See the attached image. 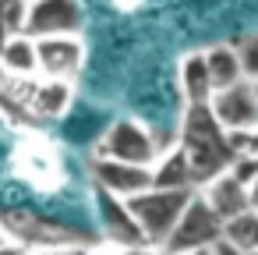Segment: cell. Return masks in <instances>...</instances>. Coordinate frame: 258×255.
I'll return each mask as SVG.
<instances>
[{"instance_id": "30", "label": "cell", "mask_w": 258, "mask_h": 255, "mask_svg": "<svg viewBox=\"0 0 258 255\" xmlns=\"http://www.w3.org/2000/svg\"><path fill=\"white\" fill-rule=\"evenodd\" d=\"M244 255H258V248H254V251H244Z\"/></svg>"}, {"instance_id": "8", "label": "cell", "mask_w": 258, "mask_h": 255, "mask_svg": "<svg viewBox=\"0 0 258 255\" xmlns=\"http://www.w3.org/2000/svg\"><path fill=\"white\" fill-rule=\"evenodd\" d=\"M96 206H99V220H103V227H106V237H110L113 244H120V248L149 244L142 223L135 220V213H131V206H127V198H120V195H113V191H106V188L96 184Z\"/></svg>"}, {"instance_id": "15", "label": "cell", "mask_w": 258, "mask_h": 255, "mask_svg": "<svg viewBox=\"0 0 258 255\" xmlns=\"http://www.w3.org/2000/svg\"><path fill=\"white\" fill-rule=\"evenodd\" d=\"M180 89L187 103H209L212 99V78L205 68V54H187L180 61Z\"/></svg>"}, {"instance_id": "23", "label": "cell", "mask_w": 258, "mask_h": 255, "mask_svg": "<svg viewBox=\"0 0 258 255\" xmlns=\"http://www.w3.org/2000/svg\"><path fill=\"white\" fill-rule=\"evenodd\" d=\"M247 202H251V209H258V177L247 184Z\"/></svg>"}, {"instance_id": "13", "label": "cell", "mask_w": 258, "mask_h": 255, "mask_svg": "<svg viewBox=\"0 0 258 255\" xmlns=\"http://www.w3.org/2000/svg\"><path fill=\"white\" fill-rule=\"evenodd\" d=\"M0 64H4V71H8V75H15V78H32V75L39 71L36 39H32V36H25V32L11 36V39H8V46H4V54H0Z\"/></svg>"}, {"instance_id": "29", "label": "cell", "mask_w": 258, "mask_h": 255, "mask_svg": "<svg viewBox=\"0 0 258 255\" xmlns=\"http://www.w3.org/2000/svg\"><path fill=\"white\" fill-rule=\"evenodd\" d=\"M68 255H92V251H82V248H71Z\"/></svg>"}, {"instance_id": "11", "label": "cell", "mask_w": 258, "mask_h": 255, "mask_svg": "<svg viewBox=\"0 0 258 255\" xmlns=\"http://www.w3.org/2000/svg\"><path fill=\"white\" fill-rule=\"evenodd\" d=\"M18 167H22V174L29 177V181H36V184H43L46 188V181H43V174H50L53 177V184H60V156L46 145V138H25L22 142V149H18Z\"/></svg>"}, {"instance_id": "16", "label": "cell", "mask_w": 258, "mask_h": 255, "mask_svg": "<svg viewBox=\"0 0 258 255\" xmlns=\"http://www.w3.org/2000/svg\"><path fill=\"white\" fill-rule=\"evenodd\" d=\"M152 184L156 188H195V177H191V167H187L180 145L170 149V152H163V156H156V163H152Z\"/></svg>"}, {"instance_id": "22", "label": "cell", "mask_w": 258, "mask_h": 255, "mask_svg": "<svg viewBox=\"0 0 258 255\" xmlns=\"http://www.w3.org/2000/svg\"><path fill=\"white\" fill-rule=\"evenodd\" d=\"M212 255H244V251H240V248H233L226 237H219V241L212 244Z\"/></svg>"}, {"instance_id": "20", "label": "cell", "mask_w": 258, "mask_h": 255, "mask_svg": "<svg viewBox=\"0 0 258 255\" xmlns=\"http://www.w3.org/2000/svg\"><path fill=\"white\" fill-rule=\"evenodd\" d=\"M230 174L247 188L254 177H258V156H233V163H230Z\"/></svg>"}, {"instance_id": "3", "label": "cell", "mask_w": 258, "mask_h": 255, "mask_svg": "<svg viewBox=\"0 0 258 255\" xmlns=\"http://www.w3.org/2000/svg\"><path fill=\"white\" fill-rule=\"evenodd\" d=\"M223 237V220L219 213L209 206L205 195H191L177 227L170 230V237L163 241V255H180V251H195V248H212Z\"/></svg>"}, {"instance_id": "17", "label": "cell", "mask_w": 258, "mask_h": 255, "mask_svg": "<svg viewBox=\"0 0 258 255\" xmlns=\"http://www.w3.org/2000/svg\"><path fill=\"white\" fill-rule=\"evenodd\" d=\"M223 237H226L233 248H240V251H254V248H258V209L247 206L244 213L223 220Z\"/></svg>"}, {"instance_id": "7", "label": "cell", "mask_w": 258, "mask_h": 255, "mask_svg": "<svg viewBox=\"0 0 258 255\" xmlns=\"http://www.w3.org/2000/svg\"><path fill=\"white\" fill-rule=\"evenodd\" d=\"M216 121L226 128V131H240V128H258V92H254V82H237V85H226V89H216L212 99H209Z\"/></svg>"}, {"instance_id": "5", "label": "cell", "mask_w": 258, "mask_h": 255, "mask_svg": "<svg viewBox=\"0 0 258 255\" xmlns=\"http://www.w3.org/2000/svg\"><path fill=\"white\" fill-rule=\"evenodd\" d=\"M85 25V11L78 0H32L29 4V22L25 36L43 39V36H78Z\"/></svg>"}, {"instance_id": "6", "label": "cell", "mask_w": 258, "mask_h": 255, "mask_svg": "<svg viewBox=\"0 0 258 255\" xmlns=\"http://www.w3.org/2000/svg\"><path fill=\"white\" fill-rule=\"evenodd\" d=\"M4 230L8 237H15V244L29 248V251H46V248H71L78 244L82 237L64 230L60 223H50V220H36L29 213H4Z\"/></svg>"}, {"instance_id": "26", "label": "cell", "mask_w": 258, "mask_h": 255, "mask_svg": "<svg viewBox=\"0 0 258 255\" xmlns=\"http://www.w3.org/2000/svg\"><path fill=\"white\" fill-rule=\"evenodd\" d=\"M71 248H46V251H36V255H68Z\"/></svg>"}, {"instance_id": "19", "label": "cell", "mask_w": 258, "mask_h": 255, "mask_svg": "<svg viewBox=\"0 0 258 255\" xmlns=\"http://www.w3.org/2000/svg\"><path fill=\"white\" fill-rule=\"evenodd\" d=\"M237 54H240L244 78H247V82H254V78H258V36H244V39H240V46H237Z\"/></svg>"}, {"instance_id": "32", "label": "cell", "mask_w": 258, "mask_h": 255, "mask_svg": "<svg viewBox=\"0 0 258 255\" xmlns=\"http://www.w3.org/2000/svg\"><path fill=\"white\" fill-rule=\"evenodd\" d=\"M29 4H32V0H29Z\"/></svg>"}, {"instance_id": "1", "label": "cell", "mask_w": 258, "mask_h": 255, "mask_svg": "<svg viewBox=\"0 0 258 255\" xmlns=\"http://www.w3.org/2000/svg\"><path fill=\"white\" fill-rule=\"evenodd\" d=\"M180 152L191 167L195 184H209L212 177H219L223 170H230L233 163V145L226 138V128L216 121L209 103H187L184 124H180Z\"/></svg>"}, {"instance_id": "12", "label": "cell", "mask_w": 258, "mask_h": 255, "mask_svg": "<svg viewBox=\"0 0 258 255\" xmlns=\"http://www.w3.org/2000/svg\"><path fill=\"white\" fill-rule=\"evenodd\" d=\"M205 191V198H209V206L219 213V220H230V216H237V213H244L251 202H247V188L230 174V170H223L219 177H212L209 184H202Z\"/></svg>"}, {"instance_id": "21", "label": "cell", "mask_w": 258, "mask_h": 255, "mask_svg": "<svg viewBox=\"0 0 258 255\" xmlns=\"http://www.w3.org/2000/svg\"><path fill=\"white\" fill-rule=\"evenodd\" d=\"M117 255H163V251H156V244H131V248H120Z\"/></svg>"}, {"instance_id": "14", "label": "cell", "mask_w": 258, "mask_h": 255, "mask_svg": "<svg viewBox=\"0 0 258 255\" xmlns=\"http://www.w3.org/2000/svg\"><path fill=\"white\" fill-rule=\"evenodd\" d=\"M205 68H209V78H212V92L244 82V68H240L237 46H212V50H205Z\"/></svg>"}, {"instance_id": "9", "label": "cell", "mask_w": 258, "mask_h": 255, "mask_svg": "<svg viewBox=\"0 0 258 255\" xmlns=\"http://www.w3.org/2000/svg\"><path fill=\"white\" fill-rule=\"evenodd\" d=\"M92 177H96L99 188H106V191H113L120 198H131V195L152 188V167L110 160V156H96L92 160Z\"/></svg>"}, {"instance_id": "31", "label": "cell", "mask_w": 258, "mask_h": 255, "mask_svg": "<svg viewBox=\"0 0 258 255\" xmlns=\"http://www.w3.org/2000/svg\"><path fill=\"white\" fill-rule=\"evenodd\" d=\"M254 92H258V78H254Z\"/></svg>"}, {"instance_id": "28", "label": "cell", "mask_w": 258, "mask_h": 255, "mask_svg": "<svg viewBox=\"0 0 258 255\" xmlns=\"http://www.w3.org/2000/svg\"><path fill=\"white\" fill-rule=\"evenodd\" d=\"M11 237H8V230H4V223H0V244H8Z\"/></svg>"}, {"instance_id": "4", "label": "cell", "mask_w": 258, "mask_h": 255, "mask_svg": "<svg viewBox=\"0 0 258 255\" xmlns=\"http://www.w3.org/2000/svg\"><path fill=\"white\" fill-rule=\"evenodd\" d=\"M99 156L152 167L156 156H159V145H156V138H152V131H149L145 124H138V121H117V124L103 135Z\"/></svg>"}, {"instance_id": "24", "label": "cell", "mask_w": 258, "mask_h": 255, "mask_svg": "<svg viewBox=\"0 0 258 255\" xmlns=\"http://www.w3.org/2000/svg\"><path fill=\"white\" fill-rule=\"evenodd\" d=\"M0 255H25V248H22V244H11V241H8V244H0Z\"/></svg>"}, {"instance_id": "27", "label": "cell", "mask_w": 258, "mask_h": 255, "mask_svg": "<svg viewBox=\"0 0 258 255\" xmlns=\"http://www.w3.org/2000/svg\"><path fill=\"white\" fill-rule=\"evenodd\" d=\"M180 255H212V248H195V251H180Z\"/></svg>"}, {"instance_id": "2", "label": "cell", "mask_w": 258, "mask_h": 255, "mask_svg": "<svg viewBox=\"0 0 258 255\" xmlns=\"http://www.w3.org/2000/svg\"><path fill=\"white\" fill-rule=\"evenodd\" d=\"M191 195H195V188H156L152 184V188H145V191L127 198V206L135 213V220L142 223L149 244L163 248V241L177 227V220H180V213H184Z\"/></svg>"}, {"instance_id": "18", "label": "cell", "mask_w": 258, "mask_h": 255, "mask_svg": "<svg viewBox=\"0 0 258 255\" xmlns=\"http://www.w3.org/2000/svg\"><path fill=\"white\" fill-rule=\"evenodd\" d=\"M0 18L11 29V36L25 32V22H29V0H0Z\"/></svg>"}, {"instance_id": "10", "label": "cell", "mask_w": 258, "mask_h": 255, "mask_svg": "<svg viewBox=\"0 0 258 255\" xmlns=\"http://www.w3.org/2000/svg\"><path fill=\"white\" fill-rule=\"evenodd\" d=\"M36 54H39V71L46 78H71L82 68V43L78 36H43L36 39Z\"/></svg>"}, {"instance_id": "25", "label": "cell", "mask_w": 258, "mask_h": 255, "mask_svg": "<svg viewBox=\"0 0 258 255\" xmlns=\"http://www.w3.org/2000/svg\"><path fill=\"white\" fill-rule=\"evenodd\" d=\"M8 39H11V29L4 25V18H0V54H4V46H8Z\"/></svg>"}]
</instances>
